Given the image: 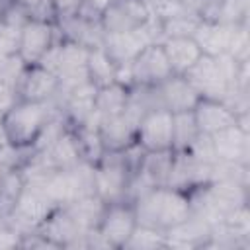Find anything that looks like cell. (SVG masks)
<instances>
[{"instance_id":"cell-1","label":"cell","mask_w":250,"mask_h":250,"mask_svg":"<svg viewBox=\"0 0 250 250\" xmlns=\"http://www.w3.org/2000/svg\"><path fill=\"white\" fill-rule=\"evenodd\" d=\"M133 207L137 225L160 230L164 234L188 221L191 215L189 193L172 186H160L141 193L137 199H133Z\"/></svg>"},{"instance_id":"cell-2","label":"cell","mask_w":250,"mask_h":250,"mask_svg":"<svg viewBox=\"0 0 250 250\" xmlns=\"http://www.w3.org/2000/svg\"><path fill=\"white\" fill-rule=\"evenodd\" d=\"M53 115L55 111L49 102L16 100L0 117L6 143L21 150H31Z\"/></svg>"},{"instance_id":"cell-3","label":"cell","mask_w":250,"mask_h":250,"mask_svg":"<svg viewBox=\"0 0 250 250\" xmlns=\"http://www.w3.org/2000/svg\"><path fill=\"white\" fill-rule=\"evenodd\" d=\"M133 170L129 168L123 152H104L98 164H94L96 195L104 203L127 199L129 182Z\"/></svg>"},{"instance_id":"cell-4","label":"cell","mask_w":250,"mask_h":250,"mask_svg":"<svg viewBox=\"0 0 250 250\" xmlns=\"http://www.w3.org/2000/svg\"><path fill=\"white\" fill-rule=\"evenodd\" d=\"M135 227H137V215L133 201L119 199L105 203L96 230L107 248H125Z\"/></svg>"},{"instance_id":"cell-5","label":"cell","mask_w":250,"mask_h":250,"mask_svg":"<svg viewBox=\"0 0 250 250\" xmlns=\"http://www.w3.org/2000/svg\"><path fill=\"white\" fill-rule=\"evenodd\" d=\"M174 113L164 107L146 109L137 123V143L146 152L172 150Z\"/></svg>"},{"instance_id":"cell-6","label":"cell","mask_w":250,"mask_h":250,"mask_svg":"<svg viewBox=\"0 0 250 250\" xmlns=\"http://www.w3.org/2000/svg\"><path fill=\"white\" fill-rule=\"evenodd\" d=\"M57 41V23L41 18H27L20 27L18 57L23 64H37Z\"/></svg>"},{"instance_id":"cell-7","label":"cell","mask_w":250,"mask_h":250,"mask_svg":"<svg viewBox=\"0 0 250 250\" xmlns=\"http://www.w3.org/2000/svg\"><path fill=\"white\" fill-rule=\"evenodd\" d=\"M150 8L143 0H113L100 16L104 33H125L145 27L150 21Z\"/></svg>"},{"instance_id":"cell-8","label":"cell","mask_w":250,"mask_h":250,"mask_svg":"<svg viewBox=\"0 0 250 250\" xmlns=\"http://www.w3.org/2000/svg\"><path fill=\"white\" fill-rule=\"evenodd\" d=\"M184 76L193 86V90L203 98H213V100L223 102L227 92L230 90V84H229L225 70L217 57L201 55L197 59V62Z\"/></svg>"},{"instance_id":"cell-9","label":"cell","mask_w":250,"mask_h":250,"mask_svg":"<svg viewBox=\"0 0 250 250\" xmlns=\"http://www.w3.org/2000/svg\"><path fill=\"white\" fill-rule=\"evenodd\" d=\"M16 100L27 102H51L59 92V76L41 64H25L16 86Z\"/></svg>"},{"instance_id":"cell-10","label":"cell","mask_w":250,"mask_h":250,"mask_svg":"<svg viewBox=\"0 0 250 250\" xmlns=\"http://www.w3.org/2000/svg\"><path fill=\"white\" fill-rule=\"evenodd\" d=\"M131 72L135 86H158L162 80L174 74L160 43L146 45L131 61Z\"/></svg>"},{"instance_id":"cell-11","label":"cell","mask_w":250,"mask_h":250,"mask_svg":"<svg viewBox=\"0 0 250 250\" xmlns=\"http://www.w3.org/2000/svg\"><path fill=\"white\" fill-rule=\"evenodd\" d=\"M152 96L156 107H164L172 113L191 111L199 100V94L184 74H170L158 86H152Z\"/></svg>"},{"instance_id":"cell-12","label":"cell","mask_w":250,"mask_h":250,"mask_svg":"<svg viewBox=\"0 0 250 250\" xmlns=\"http://www.w3.org/2000/svg\"><path fill=\"white\" fill-rule=\"evenodd\" d=\"M98 133L105 152H121L137 143V121L125 111L119 115L100 117Z\"/></svg>"},{"instance_id":"cell-13","label":"cell","mask_w":250,"mask_h":250,"mask_svg":"<svg viewBox=\"0 0 250 250\" xmlns=\"http://www.w3.org/2000/svg\"><path fill=\"white\" fill-rule=\"evenodd\" d=\"M191 113H193L197 131L201 135H209V137L236 123V111H232L225 102L213 100V98L199 96Z\"/></svg>"},{"instance_id":"cell-14","label":"cell","mask_w":250,"mask_h":250,"mask_svg":"<svg viewBox=\"0 0 250 250\" xmlns=\"http://www.w3.org/2000/svg\"><path fill=\"white\" fill-rule=\"evenodd\" d=\"M238 25L234 23H221V21H205L201 20L199 25L193 31V39L197 43V47L201 49L203 55L209 57H221L225 53H229L232 35L236 31Z\"/></svg>"},{"instance_id":"cell-15","label":"cell","mask_w":250,"mask_h":250,"mask_svg":"<svg viewBox=\"0 0 250 250\" xmlns=\"http://www.w3.org/2000/svg\"><path fill=\"white\" fill-rule=\"evenodd\" d=\"M211 145L217 160L248 166V133H244L236 123L211 135Z\"/></svg>"},{"instance_id":"cell-16","label":"cell","mask_w":250,"mask_h":250,"mask_svg":"<svg viewBox=\"0 0 250 250\" xmlns=\"http://www.w3.org/2000/svg\"><path fill=\"white\" fill-rule=\"evenodd\" d=\"M160 45L174 74H186L203 55L193 37H166Z\"/></svg>"},{"instance_id":"cell-17","label":"cell","mask_w":250,"mask_h":250,"mask_svg":"<svg viewBox=\"0 0 250 250\" xmlns=\"http://www.w3.org/2000/svg\"><path fill=\"white\" fill-rule=\"evenodd\" d=\"M57 27L62 33V39L80 43L88 49L102 47L104 29H102L100 21H90V20H84L82 16H72V18H66V20H59Z\"/></svg>"},{"instance_id":"cell-18","label":"cell","mask_w":250,"mask_h":250,"mask_svg":"<svg viewBox=\"0 0 250 250\" xmlns=\"http://www.w3.org/2000/svg\"><path fill=\"white\" fill-rule=\"evenodd\" d=\"M55 170H68L74 168L78 162H82L80 150H78V143L76 137L72 133V129L68 127L45 152H39Z\"/></svg>"},{"instance_id":"cell-19","label":"cell","mask_w":250,"mask_h":250,"mask_svg":"<svg viewBox=\"0 0 250 250\" xmlns=\"http://www.w3.org/2000/svg\"><path fill=\"white\" fill-rule=\"evenodd\" d=\"M129 96H131V88H127L119 82L105 84V86L98 88V92H96L94 109L100 117L119 115L125 111V107L129 104Z\"/></svg>"},{"instance_id":"cell-20","label":"cell","mask_w":250,"mask_h":250,"mask_svg":"<svg viewBox=\"0 0 250 250\" xmlns=\"http://www.w3.org/2000/svg\"><path fill=\"white\" fill-rule=\"evenodd\" d=\"M88 78L92 84H96L98 88L115 82V70L117 64L113 62V59L107 55V51L104 47H92L88 51Z\"/></svg>"},{"instance_id":"cell-21","label":"cell","mask_w":250,"mask_h":250,"mask_svg":"<svg viewBox=\"0 0 250 250\" xmlns=\"http://www.w3.org/2000/svg\"><path fill=\"white\" fill-rule=\"evenodd\" d=\"M197 137H199V131H197L193 113H191V111H180V113H174L172 150H174V152H186Z\"/></svg>"},{"instance_id":"cell-22","label":"cell","mask_w":250,"mask_h":250,"mask_svg":"<svg viewBox=\"0 0 250 250\" xmlns=\"http://www.w3.org/2000/svg\"><path fill=\"white\" fill-rule=\"evenodd\" d=\"M25 186L21 170H6L0 186V217H8Z\"/></svg>"},{"instance_id":"cell-23","label":"cell","mask_w":250,"mask_h":250,"mask_svg":"<svg viewBox=\"0 0 250 250\" xmlns=\"http://www.w3.org/2000/svg\"><path fill=\"white\" fill-rule=\"evenodd\" d=\"M199 21H201V18L195 12H186V14H178V16H170V18L158 20L164 39L166 37H191L195 27L199 25Z\"/></svg>"},{"instance_id":"cell-24","label":"cell","mask_w":250,"mask_h":250,"mask_svg":"<svg viewBox=\"0 0 250 250\" xmlns=\"http://www.w3.org/2000/svg\"><path fill=\"white\" fill-rule=\"evenodd\" d=\"M125 248H141V250H152V248H166V234L148 227L137 225L131 238L127 240Z\"/></svg>"},{"instance_id":"cell-25","label":"cell","mask_w":250,"mask_h":250,"mask_svg":"<svg viewBox=\"0 0 250 250\" xmlns=\"http://www.w3.org/2000/svg\"><path fill=\"white\" fill-rule=\"evenodd\" d=\"M84 0H49L51 8H53V16H55V23L59 20H66L72 16H78L80 8H82Z\"/></svg>"},{"instance_id":"cell-26","label":"cell","mask_w":250,"mask_h":250,"mask_svg":"<svg viewBox=\"0 0 250 250\" xmlns=\"http://www.w3.org/2000/svg\"><path fill=\"white\" fill-rule=\"evenodd\" d=\"M21 232L16 230L12 225H0V248H14L20 246Z\"/></svg>"},{"instance_id":"cell-27","label":"cell","mask_w":250,"mask_h":250,"mask_svg":"<svg viewBox=\"0 0 250 250\" xmlns=\"http://www.w3.org/2000/svg\"><path fill=\"white\" fill-rule=\"evenodd\" d=\"M14 4H18V6H21V8H25L29 14L39 6V4H43L45 0H12Z\"/></svg>"},{"instance_id":"cell-28","label":"cell","mask_w":250,"mask_h":250,"mask_svg":"<svg viewBox=\"0 0 250 250\" xmlns=\"http://www.w3.org/2000/svg\"><path fill=\"white\" fill-rule=\"evenodd\" d=\"M143 2H145V4H146V6L150 8V10H152V8H154V6H156V4L160 2V0H143ZM150 14H152V12H150Z\"/></svg>"},{"instance_id":"cell-29","label":"cell","mask_w":250,"mask_h":250,"mask_svg":"<svg viewBox=\"0 0 250 250\" xmlns=\"http://www.w3.org/2000/svg\"><path fill=\"white\" fill-rule=\"evenodd\" d=\"M4 172H6V168L0 164V186H2V178H4Z\"/></svg>"}]
</instances>
